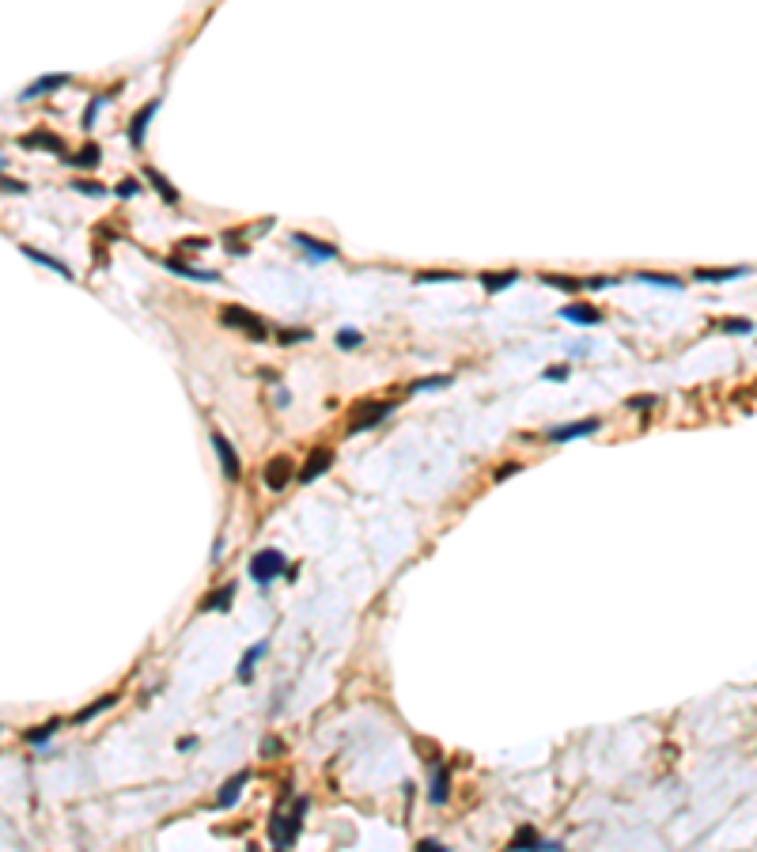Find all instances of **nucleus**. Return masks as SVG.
<instances>
[{"mask_svg":"<svg viewBox=\"0 0 757 852\" xmlns=\"http://www.w3.org/2000/svg\"><path fill=\"white\" fill-rule=\"evenodd\" d=\"M72 190L88 193V198H106V186H99V182H91V179H76V182H72Z\"/></svg>","mask_w":757,"mask_h":852,"instance_id":"473e14b6","label":"nucleus"},{"mask_svg":"<svg viewBox=\"0 0 757 852\" xmlns=\"http://www.w3.org/2000/svg\"><path fill=\"white\" fill-rule=\"evenodd\" d=\"M564 322H576V326H598L602 322V311H595V307H587V303H568V307H560L557 311Z\"/></svg>","mask_w":757,"mask_h":852,"instance_id":"dca6fc26","label":"nucleus"},{"mask_svg":"<svg viewBox=\"0 0 757 852\" xmlns=\"http://www.w3.org/2000/svg\"><path fill=\"white\" fill-rule=\"evenodd\" d=\"M598 428H602V417H583V420H572V425L549 428V432H546V439H549V444H572V439L595 436Z\"/></svg>","mask_w":757,"mask_h":852,"instance_id":"0eeeda50","label":"nucleus"},{"mask_svg":"<svg viewBox=\"0 0 757 852\" xmlns=\"http://www.w3.org/2000/svg\"><path fill=\"white\" fill-rule=\"evenodd\" d=\"M750 273V266H731V269H697V280H704V284H727V280L735 277H746Z\"/></svg>","mask_w":757,"mask_h":852,"instance_id":"aec40b11","label":"nucleus"},{"mask_svg":"<svg viewBox=\"0 0 757 852\" xmlns=\"http://www.w3.org/2000/svg\"><path fill=\"white\" fill-rule=\"evenodd\" d=\"M99 144H83L76 156H64V163H72V167H83V171H95L99 167Z\"/></svg>","mask_w":757,"mask_h":852,"instance_id":"b1692460","label":"nucleus"},{"mask_svg":"<svg viewBox=\"0 0 757 852\" xmlns=\"http://www.w3.org/2000/svg\"><path fill=\"white\" fill-rule=\"evenodd\" d=\"M23 254L31 258V261H39V266H46V269H53L57 277H64V280H72V269L64 266V261H57V258H50V254H42L39 247H23Z\"/></svg>","mask_w":757,"mask_h":852,"instance_id":"4be33fe9","label":"nucleus"},{"mask_svg":"<svg viewBox=\"0 0 757 852\" xmlns=\"http://www.w3.org/2000/svg\"><path fill=\"white\" fill-rule=\"evenodd\" d=\"M311 330H280V345H296V341H307Z\"/></svg>","mask_w":757,"mask_h":852,"instance_id":"4c0bfd02","label":"nucleus"},{"mask_svg":"<svg viewBox=\"0 0 757 852\" xmlns=\"http://www.w3.org/2000/svg\"><path fill=\"white\" fill-rule=\"evenodd\" d=\"M541 379L546 383H564L568 379V364H553V368H546L541 371Z\"/></svg>","mask_w":757,"mask_h":852,"instance_id":"f704fd0d","label":"nucleus"},{"mask_svg":"<svg viewBox=\"0 0 757 852\" xmlns=\"http://www.w3.org/2000/svg\"><path fill=\"white\" fill-rule=\"evenodd\" d=\"M333 341H338V349H356V345L363 341V334H360V330H352V326H345V330H338V337H333Z\"/></svg>","mask_w":757,"mask_h":852,"instance_id":"7c9ffc66","label":"nucleus"},{"mask_svg":"<svg viewBox=\"0 0 757 852\" xmlns=\"http://www.w3.org/2000/svg\"><path fill=\"white\" fill-rule=\"evenodd\" d=\"M220 322L223 326H231V330H242L250 337V341H265L269 337V326L261 322V318L254 315V311H246V307H239V303H228L220 311Z\"/></svg>","mask_w":757,"mask_h":852,"instance_id":"20e7f679","label":"nucleus"},{"mask_svg":"<svg viewBox=\"0 0 757 852\" xmlns=\"http://www.w3.org/2000/svg\"><path fill=\"white\" fill-rule=\"evenodd\" d=\"M417 280L420 284H436V280H459V273H447V269L443 273H417Z\"/></svg>","mask_w":757,"mask_h":852,"instance_id":"ea45409f","label":"nucleus"},{"mask_svg":"<svg viewBox=\"0 0 757 852\" xmlns=\"http://www.w3.org/2000/svg\"><path fill=\"white\" fill-rule=\"evenodd\" d=\"M160 106H163V99L155 95V99H148L144 106L133 114V121H129V140H133L137 148H144V133H148V125H152V118L160 114Z\"/></svg>","mask_w":757,"mask_h":852,"instance_id":"9d476101","label":"nucleus"},{"mask_svg":"<svg viewBox=\"0 0 757 852\" xmlns=\"http://www.w3.org/2000/svg\"><path fill=\"white\" fill-rule=\"evenodd\" d=\"M114 705H118V694H102V697H95V705L76 713V724H88V720H95L99 713H106V708H114Z\"/></svg>","mask_w":757,"mask_h":852,"instance_id":"393cba45","label":"nucleus"},{"mask_svg":"<svg viewBox=\"0 0 757 852\" xmlns=\"http://www.w3.org/2000/svg\"><path fill=\"white\" fill-rule=\"evenodd\" d=\"M0 190H4V193H27V186L23 182H12V179H0Z\"/></svg>","mask_w":757,"mask_h":852,"instance_id":"c03bdc74","label":"nucleus"},{"mask_svg":"<svg viewBox=\"0 0 757 852\" xmlns=\"http://www.w3.org/2000/svg\"><path fill=\"white\" fill-rule=\"evenodd\" d=\"M613 284H618V277H587V280H583L587 292H598V288H613Z\"/></svg>","mask_w":757,"mask_h":852,"instance_id":"c9c22d12","label":"nucleus"},{"mask_svg":"<svg viewBox=\"0 0 757 852\" xmlns=\"http://www.w3.org/2000/svg\"><path fill=\"white\" fill-rule=\"evenodd\" d=\"M655 401H659L655 394H637V398L629 401V409H648V406H655Z\"/></svg>","mask_w":757,"mask_h":852,"instance_id":"37998d69","label":"nucleus"},{"mask_svg":"<svg viewBox=\"0 0 757 852\" xmlns=\"http://www.w3.org/2000/svg\"><path fill=\"white\" fill-rule=\"evenodd\" d=\"M284 568H288V557L280 554V549H258V554L250 557L246 572H250V579H254L258 587H269L273 579L284 576Z\"/></svg>","mask_w":757,"mask_h":852,"instance_id":"7ed1b4c3","label":"nucleus"},{"mask_svg":"<svg viewBox=\"0 0 757 852\" xmlns=\"http://www.w3.org/2000/svg\"><path fill=\"white\" fill-rule=\"evenodd\" d=\"M212 447H216V455H220V470H223V477H228V481H239V477H242L239 451H235V444H231V439L223 436L220 428H212Z\"/></svg>","mask_w":757,"mask_h":852,"instance_id":"6e6552de","label":"nucleus"},{"mask_svg":"<svg viewBox=\"0 0 757 852\" xmlns=\"http://www.w3.org/2000/svg\"><path fill=\"white\" fill-rule=\"evenodd\" d=\"M64 83H69V76H64V72H53V76H39L34 83H27L20 99H23V102H31V99L46 95V91H57V88H64Z\"/></svg>","mask_w":757,"mask_h":852,"instance_id":"f3484780","label":"nucleus"},{"mask_svg":"<svg viewBox=\"0 0 757 852\" xmlns=\"http://www.w3.org/2000/svg\"><path fill=\"white\" fill-rule=\"evenodd\" d=\"M269 652V640H258V644H250L246 652H242V659H239V667H235V678L246 686V682H254V667L261 663V655Z\"/></svg>","mask_w":757,"mask_h":852,"instance_id":"4468645a","label":"nucleus"},{"mask_svg":"<svg viewBox=\"0 0 757 852\" xmlns=\"http://www.w3.org/2000/svg\"><path fill=\"white\" fill-rule=\"evenodd\" d=\"M299 470H296V462L288 455H273L265 466H261V485H265L269 493H284L288 485H292V477H296Z\"/></svg>","mask_w":757,"mask_h":852,"instance_id":"423d86ee","label":"nucleus"},{"mask_svg":"<svg viewBox=\"0 0 757 852\" xmlns=\"http://www.w3.org/2000/svg\"><path fill=\"white\" fill-rule=\"evenodd\" d=\"M57 727H61V720H46V724L31 727V731H27L23 738H27L31 746H42V743H50V738H53V731H57Z\"/></svg>","mask_w":757,"mask_h":852,"instance_id":"a878e982","label":"nucleus"},{"mask_svg":"<svg viewBox=\"0 0 757 852\" xmlns=\"http://www.w3.org/2000/svg\"><path fill=\"white\" fill-rule=\"evenodd\" d=\"M413 852H447V845L443 841H436V837H420Z\"/></svg>","mask_w":757,"mask_h":852,"instance_id":"e433bc0d","label":"nucleus"},{"mask_svg":"<svg viewBox=\"0 0 757 852\" xmlns=\"http://www.w3.org/2000/svg\"><path fill=\"white\" fill-rule=\"evenodd\" d=\"M330 466H333V451H330V447H314V451L307 455V462L299 466L296 481H299V485H311V481H319V477L330 470Z\"/></svg>","mask_w":757,"mask_h":852,"instance_id":"1a4fd4ad","label":"nucleus"},{"mask_svg":"<svg viewBox=\"0 0 757 852\" xmlns=\"http://www.w3.org/2000/svg\"><path fill=\"white\" fill-rule=\"evenodd\" d=\"M277 754H284V743L280 738H265L261 743V757H277Z\"/></svg>","mask_w":757,"mask_h":852,"instance_id":"58836bf2","label":"nucleus"},{"mask_svg":"<svg viewBox=\"0 0 757 852\" xmlns=\"http://www.w3.org/2000/svg\"><path fill=\"white\" fill-rule=\"evenodd\" d=\"M451 387V376H428V379H417L413 387H409V394H420V390H443Z\"/></svg>","mask_w":757,"mask_h":852,"instance_id":"c85d7f7f","label":"nucleus"},{"mask_svg":"<svg viewBox=\"0 0 757 852\" xmlns=\"http://www.w3.org/2000/svg\"><path fill=\"white\" fill-rule=\"evenodd\" d=\"M292 242H296V247H303L311 258H322V261H333V258H338V247H333V242L311 239V235H303V231H292Z\"/></svg>","mask_w":757,"mask_h":852,"instance_id":"2eb2a0df","label":"nucleus"},{"mask_svg":"<svg viewBox=\"0 0 757 852\" xmlns=\"http://www.w3.org/2000/svg\"><path fill=\"white\" fill-rule=\"evenodd\" d=\"M246 852H261V848H258V845H250V848H246Z\"/></svg>","mask_w":757,"mask_h":852,"instance_id":"49530a36","label":"nucleus"},{"mask_svg":"<svg viewBox=\"0 0 757 852\" xmlns=\"http://www.w3.org/2000/svg\"><path fill=\"white\" fill-rule=\"evenodd\" d=\"M549 288H560V292H583V280H576V277H557V273H546L541 277Z\"/></svg>","mask_w":757,"mask_h":852,"instance_id":"cd10ccee","label":"nucleus"},{"mask_svg":"<svg viewBox=\"0 0 757 852\" xmlns=\"http://www.w3.org/2000/svg\"><path fill=\"white\" fill-rule=\"evenodd\" d=\"M250 776H254L250 769H239L235 776H231V781H223V788H220V795H216V811H231V807H235L239 795H242V788L250 784Z\"/></svg>","mask_w":757,"mask_h":852,"instance_id":"9b49d317","label":"nucleus"},{"mask_svg":"<svg viewBox=\"0 0 757 852\" xmlns=\"http://www.w3.org/2000/svg\"><path fill=\"white\" fill-rule=\"evenodd\" d=\"M235 603V584H220L201 598V614H228Z\"/></svg>","mask_w":757,"mask_h":852,"instance_id":"f8f14e48","label":"nucleus"},{"mask_svg":"<svg viewBox=\"0 0 757 852\" xmlns=\"http://www.w3.org/2000/svg\"><path fill=\"white\" fill-rule=\"evenodd\" d=\"M23 148H50L53 156H69V148H64V140L57 133H46V129H39V133H27L23 137Z\"/></svg>","mask_w":757,"mask_h":852,"instance_id":"a211bd4d","label":"nucleus"},{"mask_svg":"<svg viewBox=\"0 0 757 852\" xmlns=\"http://www.w3.org/2000/svg\"><path fill=\"white\" fill-rule=\"evenodd\" d=\"M519 280L515 269H503V273H481V288L485 292H503V288H511Z\"/></svg>","mask_w":757,"mask_h":852,"instance_id":"5701e85b","label":"nucleus"},{"mask_svg":"<svg viewBox=\"0 0 757 852\" xmlns=\"http://www.w3.org/2000/svg\"><path fill=\"white\" fill-rule=\"evenodd\" d=\"M284 803H288V792L280 795L277 811L269 814V845H273V852H288L299 841V833H303V818H307V807H311V799L307 795H296L292 803V814H284Z\"/></svg>","mask_w":757,"mask_h":852,"instance_id":"f257e3e1","label":"nucleus"},{"mask_svg":"<svg viewBox=\"0 0 757 852\" xmlns=\"http://www.w3.org/2000/svg\"><path fill=\"white\" fill-rule=\"evenodd\" d=\"M179 250H209V239H204V235H197V239H182V242H179Z\"/></svg>","mask_w":757,"mask_h":852,"instance_id":"a19ab883","label":"nucleus"},{"mask_svg":"<svg viewBox=\"0 0 757 852\" xmlns=\"http://www.w3.org/2000/svg\"><path fill=\"white\" fill-rule=\"evenodd\" d=\"M106 99H110V95H95V99L88 102V110H83V129H91V125H95V118H99V110L106 106Z\"/></svg>","mask_w":757,"mask_h":852,"instance_id":"2f4dec72","label":"nucleus"},{"mask_svg":"<svg viewBox=\"0 0 757 852\" xmlns=\"http://www.w3.org/2000/svg\"><path fill=\"white\" fill-rule=\"evenodd\" d=\"M640 280V284H655V288H670V292H678L681 280L678 277H667V273H632Z\"/></svg>","mask_w":757,"mask_h":852,"instance_id":"bb28decb","label":"nucleus"},{"mask_svg":"<svg viewBox=\"0 0 757 852\" xmlns=\"http://www.w3.org/2000/svg\"><path fill=\"white\" fill-rule=\"evenodd\" d=\"M394 409H398L394 398H390V401H356V406H352V420H349V428H345V432H349V436L371 432V428H379L382 420L394 413Z\"/></svg>","mask_w":757,"mask_h":852,"instance_id":"f03ea898","label":"nucleus"},{"mask_svg":"<svg viewBox=\"0 0 757 852\" xmlns=\"http://www.w3.org/2000/svg\"><path fill=\"white\" fill-rule=\"evenodd\" d=\"M140 190H144V186H140L137 179H121L114 193H118V198H121V201H129V198H137V193H140Z\"/></svg>","mask_w":757,"mask_h":852,"instance_id":"72a5a7b5","label":"nucleus"},{"mask_svg":"<svg viewBox=\"0 0 757 852\" xmlns=\"http://www.w3.org/2000/svg\"><path fill=\"white\" fill-rule=\"evenodd\" d=\"M511 474H519V462H508V466H496V474H492V481H508Z\"/></svg>","mask_w":757,"mask_h":852,"instance_id":"79ce46f5","label":"nucleus"},{"mask_svg":"<svg viewBox=\"0 0 757 852\" xmlns=\"http://www.w3.org/2000/svg\"><path fill=\"white\" fill-rule=\"evenodd\" d=\"M144 179L155 186V193H160V198H163L167 205H179V190L171 186V179H167V174H160L155 167H144Z\"/></svg>","mask_w":757,"mask_h":852,"instance_id":"412c9836","label":"nucleus"},{"mask_svg":"<svg viewBox=\"0 0 757 852\" xmlns=\"http://www.w3.org/2000/svg\"><path fill=\"white\" fill-rule=\"evenodd\" d=\"M163 269H167V273H179L182 280H201V284H220V273H216V269H193V266H186V261H179V258H163Z\"/></svg>","mask_w":757,"mask_h":852,"instance_id":"ddd939ff","label":"nucleus"},{"mask_svg":"<svg viewBox=\"0 0 757 852\" xmlns=\"http://www.w3.org/2000/svg\"><path fill=\"white\" fill-rule=\"evenodd\" d=\"M0 171H4V159H0Z\"/></svg>","mask_w":757,"mask_h":852,"instance_id":"de8ad7c7","label":"nucleus"},{"mask_svg":"<svg viewBox=\"0 0 757 852\" xmlns=\"http://www.w3.org/2000/svg\"><path fill=\"white\" fill-rule=\"evenodd\" d=\"M719 334H753V322L750 318H723V322H719Z\"/></svg>","mask_w":757,"mask_h":852,"instance_id":"c756f323","label":"nucleus"},{"mask_svg":"<svg viewBox=\"0 0 757 852\" xmlns=\"http://www.w3.org/2000/svg\"><path fill=\"white\" fill-rule=\"evenodd\" d=\"M193 746H197V735H186V738H179V750H182V754H190Z\"/></svg>","mask_w":757,"mask_h":852,"instance_id":"a18cd8bd","label":"nucleus"},{"mask_svg":"<svg viewBox=\"0 0 757 852\" xmlns=\"http://www.w3.org/2000/svg\"><path fill=\"white\" fill-rule=\"evenodd\" d=\"M428 799L432 803H447L451 799V765L439 762V769L432 773V792H428Z\"/></svg>","mask_w":757,"mask_h":852,"instance_id":"6ab92c4d","label":"nucleus"},{"mask_svg":"<svg viewBox=\"0 0 757 852\" xmlns=\"http://www.w3.org/2000/svg\"><path fill=\"white\" fill-rule=\"evenodd\" d=\"M503 852H564V845H560V841H546L530 822H522V826L511 833V841L503 845Z\"/></svg>","mask_w":757,"mask_h":852,"instance_id":"39448f33","label":"nucleus"}]
</instances>
